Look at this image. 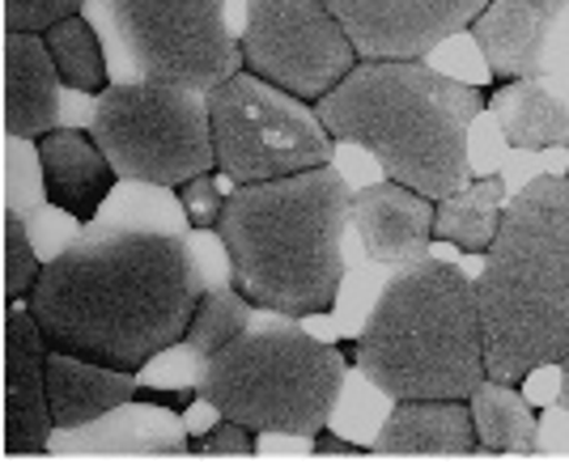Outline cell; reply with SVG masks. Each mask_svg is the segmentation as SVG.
Listing matches in <instances>:
<instances>
[{"instance_id":"obj_1","label":"cell","mask_w":569,"mask_h":462,"mask_svg":"<svg viewBox=\"0 0 569 462\" xmlns=\"http://www.w3.org/2000/svg\"><path fill=\"white\" fill-rule=\"evenodd\" d=\"M209 268L183 230H94L43 263L30 310L51 348L141 373L183 340Z\"/></svg>"},{"instance_id":"obj_2","label":"cell","mask_w":569,"mask_h":462,"mask_svg":"<svg viewBox=\"0 0 569 462\" xmlns=\"http://www.w3.org/2000/svg\"><path fill=\"white\" fill-rule=\"evenodd\" d=\"M489 111V90L433 72L426 60H357L315 102L328 137L370 149L391 183L433 204L472 183L468 128Z\"/></svg>"},{"instance_id":"obj_3","label":"cell","mask_w":569,"mask_h":462,"mask_svg":"<svg viewBox=\"0 0 569 462\" xmlns=\"http://www.w3.org/2000/svg\"><path fill=\"white\" fill-rule=\"evenodd\" d=\"M349 204L353 195L332 165L234 187L213 230L230 280L260 310L289 319L328 314L345 280Z\"/></svg>"},{"instance_id":"obj_4","label":"cell","mask_w":569,"mask_h":462,"mask_svg":"<svg viewBox=\"0 0 569 462\" xmlns=\"http://www.w3.org/2000/svg\"><path fill=\"white\" fill-rule=\"evenodd\" d=\"M476 305L489 378L519 386L569 352V179L540 174L501 209Z\"/></svg>"},{"instance_id":"obj_5","label":"cell","mask_w":569,"mask_h":462,"mask_svg":"<svg viewBox=\"0 0 569 462\" xmlns=\"http://www.w3.org/2000/svg\"><path fill=\"white\" fill-rule=\"evenodd\" d=\"M345 356L391 399H472L489 378L476 280L433 254L400 268Z\"/></svg>"},{"instance_id":"obj_6","label":"cell","mask_w":569,"mask_h":462,"mask_svg":"<svg viewBox=\"0 0 569 462\" xmlns=\"http://www.w3.org/2000/svg\"><path fill=\"white\" fill-rule=\"evenodd\" d=\"M345 348L307 335L289 314L256 310L251 327L217 348L196 378L200 399L256 433L315 438L345 391Z\"/></svg>"},{"instance_id":"obj_7","label":"cell","mask_w":569,"mask_h":462,"mask_svg":"<svg viewBox=\"0 0 569 462\" xmlns=\"http://www.w3.org/2000/svg\"><path fill=\"white\" fill-rule=\"evenodd\" d=\"M107 39L111 81H174L217 90L242 72V43L226 26V0H90Z\"/></svg>"},{"instance_id":"obj_8","label":"cell","mask_w":569,"mask_h":462,"mask_svg":"<svg viewBox=\"0 0 569 462\" xmlns=\"http://www.w3.org/2000/svg\"><path fill=\"white\" fill-rule=\"evenodd\" d=\"M94 140L119 183L179 187L217 170L209 93L174 81H111L94 98Z\"/></svg>"},{"instance_id":"obj_9","label":"cell","mask_w":569,"mask_h":462,"mask_svg":"<svg viewBox=\"0 0 569 462\" xmlns=\"http://www.w3.org/2000/svg\"><path fill=\"white\" fill-rule=\"evenodd\" d=\"M209 119L217 174L234 187L302 174L336 158V140L315 107L247 69L209 90Z\"/></svg>"},{"instance_id":"obj_10","label":"cell","mask_w":569,"mask_h":462,"mask_svg":"<svg viewBox=\"0 0 569 462\" xmlns=\"http://www.w3.org/2000/svg\"><path fill=\"white\" fill-rule=\"evenodd\" d=\"M242 64L302 102H319L357 69V47L323 0H247Z\"/></svg>"},{"instance_id":"obj_11","label":"cell","mask_w":569,"mask_h":462,"mask_svg":"<svg viewBox=\"0 0 569 462\" xmlns=\"http://www.w3.org/2000/svg\"><path fill=\"white\" fill-rule=\"evenodd\" d=\"M361 60H426L485 13L489 0H323Z\"/></svg>"},{"instance_id":"obj_12","label":"cell","mask_w":569,"mask_h":462,"mask_svg":"<svg viewBox=\"0 0 569 462\" xmlns=\"http://www.w3.org/2000/svg\"><path fill=\"white\" fill-rule=\"evenodd\" d=\"M48 335L30 301H4V454H51L56 416L48 399Z\"/></svg>"},{"instance_id":"obj_13","label":"cell","mask_w":569,"mask_h":462,"mask_svg":"<svg viewBox=\"0 0 569 462\" xmlns=\"http://www.w3.org/2000/svg\"><path fill=\"white\" fill-rule=\"evenodd\" d=\"M188 420L174 408L128 399L81 429H56L51 454L60 459H183L191 454Z\"/></svg>"},{"instance_id":"obj_14","label":"cell","mask_w":569,"mask_h":462,"mask_svg":"<svg viewBox=\"0 0 569 462\" xmlns=\"http://www.w3.org/2000/svg\"><path fill=\"white\" fill-rule=\"evenodd\" d=\"M64 77L56 69L48 39L34 30H4V137H48L56 128H81L64 98Z\"/></svg>"},{"instance_id":"obj_15","label":"cell","mask_w":569,"mask_h":462,"mask_svg":"<svg viewBox=\"0 0 569 462\" xmlns=\"http://www.w3.org/2000/svg\"><path fill=\"white\" fill-rule=\"evenodd\" d=\"M361 251L387 268H408L429 259L433 238V200L403 183H370L361 187L349 204Z\"/></svg>"},{"instance_id":"obj_16","label":"cell","mask_w":569,"mask_h":462,"mask_svg":"<svg viewBox=\"0 0 569 462\" xmlns=\"http://www.w3.org/2000/svg\"><path fill=\"white\" fill-rule=\"evenodd\" d=\"M375 459H476L468 399H396L375 438Z\"/></svg>"},{"instance_id":"obj_17","label":"cell","mask_w":569,"mask_h":462,"mask_svg":"<svg viewBox=\"0 0 569 462\" xmlns=\"http://www.w3.org/2000/svg\"><path fill=\"white\" fill-rule=\"evenodd\" d=\"M256 301L247 298L238 284H209L204 298L196 305V319L183 331V340L167 352H158L149 365H144V378L158 382V386H196V378L204 370V361L213 356L217 348H226L234 335H242L251 319H256Z\"/></svg>"},{"instance_id":"obj_18","label":"cell","mask_w":569,"mask_h":462,"mask_svg":"<svg viewBox=\"0 0 569 462\" xmlns=\"http://www.w3.org/2000/svg\"><path fill=\"white\" fill-rule=\"evenodd\" d=\"M43 153V179H48V200L56 209L77 217L81 225L98 221L102 204L111 200L119 174L107 162L102 144L86 128H56L48 137H39Z\"/></svg>"},{"instance_id":"obj_19","label":"cell","mask_w":569,"mask_h":462,"mask_svg":"<svg viewBox=\"0 0 569 462\" xmlns=\"http://www.w3.org/2000/svg\"><path fill=\"white\" fill-rule=\"evenodd\" d=\"M552 13L536 0H489L485 13L468 26L485 64L498 81H540Z\"/></svg>"},{"instance_id":"obj_20","label":"cell","mask_w":569,"mask_h":462,"mask_svg":"<svg viewBox=\"0 0 569 462\" xmlns=\"http://www.w3.org/2000/svg\"><path fill=\"white\" fill-rule=\"evenodd\" d=\"M141 394V378L128 370H111L86 361L77 352L51 348L48 352V399L56 429H81L90 420L107 416L111 408Z\"/></svg>"},{"instance_id":"obj_21","label":"cell","mask_w":569,"mask_h":462,"mask_svg":"<svg viewBox=\"0 0 569 462\" xmlns=\"http://www.w3.org/2000/svg\"><path fill=\"white\" fill-rule=\"evenodd\" d=\"M489 111L510 149H569V102L552 98L540 81H498Z\"/></svg>"},{"instance_id":"obj_22","label":"cell","mask_w":569,"mask_h":462,"mask_svg":"<svg viewBox=\"0 0 569 462\" xmlns=\"http://www.w3.org/2000/svg\"><path fill=\"white\" fill-rule=\"evenodd\" d=\"M476 424V459L493 454H515V459H536L540 454V416L522 399L519 386L485 378L468 399Z\"/></svg>"},{"instance_id":"obj_23","label":"cell","mask_w":569,"mask_h":462,"mask_svg":"<svg viewBox=\"0 0 569 462\" xmlns=\"http://www.w3.org/2000/svg\"><path fill=\"white\" fill-rule=\"evenodd\" d=\"M501 204H506V179L501 174L472 179L463 191L438 200V209H433V238L455 242L459 251L468 254H485L489 242L498 238Z\"/></svg>"},{"instance_id":"obj_24","label":"cell","mask_w":569,"mask_h":462,"mask_svg":"<svg viewBox=\"0 0 569 462\" xmlns=\"http://www.w3.org/2000/svg\"><path fill=\"white\" fill-rule=\"evenodd\" d=\"M48 51L56 60V69L64 77V86L72 93H102L111 86V64H107V47L102 34L94 30V22H86L81 13H72L64 22H56L51 30H43Z\"/></svg>"},{"instance_id":"obj_25","label":"cell","mask_w":569,"mask_h":462,"mask_svg":"<svg viewBox=\"0 0 569 462\" xmlns=\"http://www.w3.org/2000/svg\"><path fill=\"white\" fill-rule=\"evenodd\" d=\"M48 179H43V153L39 140L4 137V209L22 212L26 221H34L48 209Z\"/></svg>"},{"instance_id":"obj_26","label":"cell","mask_w":569,"mask_h":462,"mask_svg":"<svg viewBox=\"0 0 569 462\" xmlns=\"http://www.w3.org/2000/svg\"><path fill=\"white\" fill-rule=\"evenodd\" d=\"M43 277V254L30 238L22 212L4 209V301L30 298V289Z\"/></svg>"},{"instance_id":"obj_27","label":"cell","mask_w":569,"mask_h":462,"mask_svg":"<svg viewBox=\"0 0 569 462\" xmlns=\"http://www.w3.org/2000/svg\"><path fill=\"white\" fill-rule=\"evenodd\" d=\"M256 429L251 424H238V420H217L213 429H204L200 438L191 441V454L196 459H251L256 454Z\"/></svg>"},{"instance_id":"obj_28","label":"cell","mask_w":569,"mask_h":462,"mask_svg":"<svg viewBox=\"0 0 569 462\" xmlns=\"http://www.w3.org/2000/svg\"><path fill=\"white\" fill-rule=\"evenodd\" d=\"M90 0H4V30H34L43 34L56 22L81 13Z\"/></svg>"},{"instance_id":"obj_29","label":"cell","mask_w":569,"mask_h":462,"mask_svg":"<svg viewBox=\"0 0 569 462\" xmlns=\"http://www.w3.org/2000/svg\"><path fill=\"white\" fill-rule=\"evenodd\" d=\"M179 204L188 212V225H196L200 233L217 230L221 209H226V195H221V187H217V170L196 174V179H188V183L179 187Z\"/></svg>"},{"instance_id":"obj_30","label":"cell","mask_w":569,"mask_h":462,"mask_svg":"<svg viewBox=\"0 0 569 462\" xmlns=\"http://www.w3.org/2000/svg\"><path fill=\"white\" fill-rule=\"evenodd\" d=\"M310 454H315V459H370L375 450L353 445V441H345V438H336V433H328V429H319V433H315V445H310Z\"/></svg>"},{"instance_id":"obj_31","label":"cell","mask_w":569,"mask_h":462,"mask_svg":"<svg viewBox=\"0 0 569 462\" xmlns=\"http://www.w3.org/2000/svg\"><path fill=\"white\" fill-rule=\"evenodd\" d=\"M557 370H561V391H557V399H561V408L569 412V352L557 361Z\"/></svg>"},{"instance_id":"obj_32","label":"cell","mask_w":569,"mask_h":462,"mask_svg":"<svg viewBox=\"0 0 569 462\" xmlns=\"http://www.w3.org/2000/svg\"><path fill=\"white\" fill-rule=\"evenodd\" d=\"M536 4H540V9H545V13H552V18H557V13H561V9H569V0H536Z\"/></svg>"}]
</instances>
